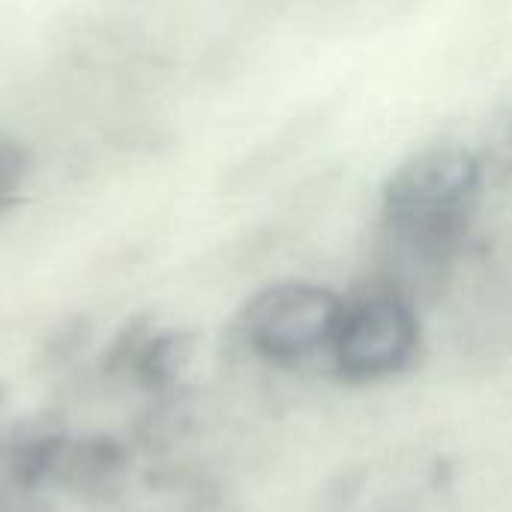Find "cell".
<instances>
[{
  "instance_id": "cell-6",
  "label": "cell",
  "mask_w": 512,
  "mask_h": 512,
  "mask_svg": "<svg viewBox=\"0 0 512 512\" xmlns=\"http://www.w3.org/2000/svg\"><path fill=\"white\" fill-rule=\"evenodd\" d=\"M0 512H12V510H0Z\"/></svg>"
},
{
  "instance_id": "cell-4",
  "label": "cell",
  "mask_w": 512,
  "mask_h": 512,
  "mask_svg": "<svg viewBox=\"0 0 512 512\" xmlns=\"http://www.w3.org/2000/svg\"><path fill=\"white\" fill-rule=\"evenodd\" d=\"M123 465H126L123 450L114 441H102V438L69 441V438H60L54 453H51L45 483L69 489V492H90L93 495V492L108 489L120 477Z\"/></svg>"
},
{
  "instance_id": "cell-2",
  "label": "cell",
  "mask_w": 512,
  "mask_h": 512,
  "mask_svg": "<svg viewBox=\"0 0 512 512\" xmlns=\"http://www.w3.org/2000/svg\"><path fill=\"white\" fill-rule=\"evenodd\" d=\"M345 297L309 279H282L255 291L237 318L243 345L267 363L294 366L330 351Z\"/></svg>"
},
{
  "instance_id": "cell-3",
  "label": "cell",
  "mask_w": 512,
  "mask_h": 512,
  "mask_svg": "<svg viewBox=\"0 0 512 512\" xmlns=\"http://www.w3.org/2000/svg\"><path fill=\"white\" fill-rule=\"evenodd\" d=\"M420 345L417 300L390 282H375L345 297L342 321L330 345L336 369L351 381H378L402 372Z\"/></svg>"
},
{
  "instance_id": "cell-1",
  "label": "cell",
  "mask_w": 512,
  "mask_h": 512,
  "mask_svg": "<svg viewBox=\"0 0 512 512\" xmlns=\"http://www.w3.org/2000/svg\"><path fill=\"white\" fill-rule=\"evenodd\" d=\"M483 186L486 168L465 144H429L402 159L378 195L384 282L411 300L438 288L465 249Z\"/></svg>"
},
{
  "instance_id": "cell-5",
  "label": "cell",
  "mask_w": 512,
  "mask_h": 512,
  "mask_svg": "<svg viewBox=\"0 0 512 512\" xmlns=\"http://www.w3.org/2000/svg\"><path fill=\"white\" fill-rule=\"evenodd\" d=\"M33 174V153L18 138L0 135V216H6L24 195Z\"/></svg>"
}]
</instances>
